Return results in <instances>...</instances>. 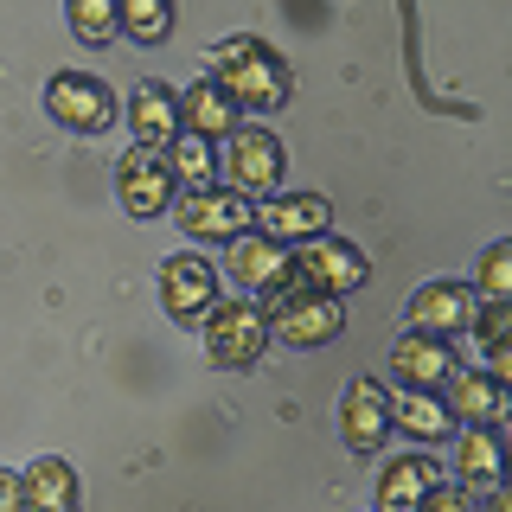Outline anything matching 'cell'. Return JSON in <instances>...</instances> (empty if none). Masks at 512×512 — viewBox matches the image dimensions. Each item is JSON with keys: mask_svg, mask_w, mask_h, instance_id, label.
Masks as SVG:
<instances>
[{"mask_svg": "<svg viewBox=\"0 0 512 512\" xmlns=\"http://www.w3.org/2000/svg\"><path fill=\"white\" fill-rule=\"evenodd\" d=\"M212 84L237 103V116L256 109V116H269V109L288 103V64L276 45L263 39H224L212 52Z\"/></svg>", "mask_w": 512, "mask_h": 512, "instance_id": "6da1fadb", "label": "cell"}, {"mask_svg": "<svg viewBox=\"0 0 512 512\" xmlns=\"http://www.w3.org/2000/svg\"><path fill=\"white\" fill-rule=\"evenodd\" d=\"M256 314H263L269 340H282V346H327V340H340V327H346L340 301L320 295V288H308L295 269H288L276 288H263Z\"/></svg>", "mask_w": 512, "mask_h": 512, "instance_id": "7a4b0ae2", "label": "cell"}, {"mask_svg": "<svg viewBox=\"0 0 512 512\" xmlns=\"http://www.w3.org/2000/svg\"><path fill=\"white\" fill-rule=\"evenodd\" d=\"M218 167H224V180H231V192H237V199L263 205L269 192L282 186V167H288V154H282V141L269 135V128H237V135L224 141Z\"/></svg>", "mask_w": 512, "mask_h": 512, "instance_id": "3957f363", "label": "cell"}, {"mask_svg": "<svg viewBox=\"0 0 512 512\" xmlns=\"http://www.w3.org/2000/svg\"><path fill=\"white\" fill-rule=\"evenodd\" d=\"M269 346V327L263 314H256V301H212V314H205V352H212V365L224 372H244V365L263 359Z\"/></svg>", "mask_w": 512, "mask_h": 512, "instance_id": "277c9868", "label": "cell"}, {"mask_svg": "<svg viewBox=\"0 0 512 512\" xmlns=\"http://www.w3.org/2000/svg\"><path fill=\"white\" fill-rule=\"evenodd\" d=\"M45 109H52V122H64L71 135H103V128L116 122V90L90 71H58L52 84H45Z\"/></svg>", "mask_w": 512, "mask_h": 512, "instance_id": "5b68a950", "label": "cell"}, {"mask_svg": "<svg viewBox=\"0 0 512 512\" xmlns=\"http://www.w3.org/2000/svg\"><path fill=\"white\" fill-rule=\"evenodd\" d=\"M173 218H180L186 237H205V244H237V237H250L256 205L237 199L231 186H205V192H186V199L173 205Z\"/></svg>", "mask_w": 512, "mask_h": 512, "instance_id": "8992f818", "label": "cell"}, {"mask_svg": "<svg viewBox=\"0 0 512 512\" xmlns=\"http://www.w3.org/2000/svg\"><path fill=\"white\" fill-rule=\"evenodd\" d=\"M288 256H295V276L308 288H320V295H333V301H340L346 288H365V276H372V263H365L359 244H346V237H308V244H295Z\"/></svg>", "mask_w": 512, "mask_h": 512, "instance_id": "52a82bcc", "label": "cell"}, {"mask_svg": "<svg viewBox=\"0 0 512 512\" xmlns=\"http://www.w3.org/2000/svg\"><path fill=\"white\" fill-rule=\"evenodd\" d=\"M327 224H333V205L320 192H269L256 205V237H269L282 250L308 244V237H327Z\"/></svg>", "mask_w": 512, "mask_h": 512, "instance_id": "ba28073f", "label": "cell"}, {"mask_svg": "<svg viewBox=\"0 0 512 512\" xmlns=\"http://www.w3.org/2000/svg\"><path fill=\"white\" fill-rule=\"evenodd\" d=\"M173 173H167V160H160L154 148H128L116 160V199H122V212L128 218H160V212H173Z\"/></svg>", "mask_w": 512, "mask_h": 512, "instance_id": "9c48e42d", "label": "cell"}, {"mask_svg": "<svg viewBox=\"0 0 512 512\" xmlns=\"http://www.w3.org/2000/svg\"><path fill=\"white\" fill-rule=\"evenodd\" d=\"M474 288L468 282H423L410 295V308L404 320L410 327L404 333H429V340H455V333H468V320H474Z\"/></svg>", "mask_w": 512, "mask_h": 512, "instance_id": "30bf717a", "label": "cell"}, {"mask_svg": "<svg viewBox=\"0 0 512 512\" xmlns=\"http://www.w3.org/2000/svg\"><path fill=\"white\" fill-rule=\"evenodd\" d=\"M212 301H218V269L205 263V256H167V263H160V308L173 320L199 327V320L212 314Z\"/></svg>", "mask_w": 512, "mask_h": 512, "instance_id": "8fae6325", "label": "cell"}, {"mask_svg": "<svg viewBox=\"0 0 512 512\" xmlns=\"http://www.w3.org/2000/svg\"><path fill=\"white\" fill-rule=\"evenodd\" d=\"M340 436L352 455H378L391 442V397H384L378 378H352L340 397Z\"/></svg>", "mask_w": 512, "mask_h": 512, "instance_id": "7c38bea8", "label": "cell"}, {"mask_svg": "<svg viewBox=\"0 0 512 512\" xmlns=\"http://www.w3.org/2000/svg\"><path fill=\"white\" fill-rule=\"evenodd\" d=\"M237 128H244V116H237V103L224 96L212 77H199L186 96H180V135H192V141H231Z\"/></svg>", "mask_w": 512, "mask_h": 512, "instance_id": "4fadbf2b", "label": "cell"}, {"mask_svg": "<svg viewBox=\"0 0 512 512\" xmlns=\"http://www.w3.org/2000/svg\"><path fill=\"white\" fill-rule=\"evenodd\" d=\"M391 372L404 391H442L448 378L461 372L455 359H448V340H429V333H404V340L391 346Z\"/></svg>", "mask_w": 512, "mask_h": 512, "instance_id": "5bb4252c", "label": "cell"}, {"mask_svg": "<svg viewBox=\"0 0 512 512\" xmlns=\"http://www.w3.org/2000/svg\"><path fill=\"white\" fill-rule=\"evenodd\" d=\"M448 391V416L468 429H500L506 423V384H493L487 372H455L442 384Z\"/></svg>", "mask_w": 512, "mask_h": 512, "instance_id": "9a60e30c", "label": "cell"}, {"mask_svg": "<svg viewBox=\"0 0 512 512\" xmlns=\"http://www.w3.org/2000/svg\"><path fill=\"white\" fill-rule=\"evenodd\" d=\"M128 122H135V148H167L173 135H180V90L167 84H141L128 96Z\"/></svg>", "mask_w": 512, "mask_h": 512, "instance_id": "2e32d148", "label": "cell"}, {"mask_svg": "<svg viewBox=\"0 0 512 512\" xmlns=\"http://www.w3.org/2000/svg\"><path fill=\"white\" fill-rule=\"evenodd\" d=\"M429 487H442V461L429 455H397L378 474V512H410Z\"/></svg>", "mask_w": 512, "mask_h": 512, "instance_id": "e0dca14e", "label": "cell"}, {"mask_svg": "<svg viewBox=\"0 0 512 512\" xmlns=\"http://www.w3.org/2000/svg\"><path fill=\"white\" fill-rule=\"evenodd\" d=\"M224 269H231V282L237 288H276L288 269H295V256H288L282 244H269V237H237L231 244V256H224Z\"/></svg>", "mask_w": 512, "mask_h": 512, "instance_id": "ac0fdd59", "label": "cell"}, {"mask_svg": "<svg viewBox=\"0 0 512 512\" xmlns=\"http://www.w3.org/2000/svg\"><path fill=\"white\" fill-rule=\"evenodd\" d=\"M20 493H26V512H77V468L45 455L20 474Z\"/></svg>", "mask_w": 512, "mask_h": 512, "instance_id": "d6986e66", "label": "cell"}, {"mask_svg": "<svg viewBox=\"0 0 512 512\" xmlns=\"http://www.w3.org/2000/svg\"><path fill=\"white\" fill-rule=\"evenodd\" d=\"M391 429H410L416 442H448L461 423L448 416L436 391H404V397H391Z\"/></svg>", "mask_w": 512, "mask_h": 512, "instance_id": "ffe728a7", "label": "cell"}, {"mask_svg": "<svg viewBox=\"0 0 512 512\" xmlns=\"http://www.w3.org/2000/svg\"><path fill=\"white\" fill-rule=\"evenodd\" d=\"M468 333H480L487 378H493V384H512V346H506V333H512V301H480L474 320H468Z\"/></svg>", "mask_w": 512, "mask_h": 512, "instance_id": "44dd1931", "label": "cell"}, {"mask_svg": "<svg viewBox=\"0 0 512 512\" xmlns=\"http://www.w3.org/2000/svg\"><path fill=\"white\" fill-rule=\"evenodd\" d=\"M506 474V436L500 429H468L461 436V487H500Z\"/></svg>", "mask_w": 512, "mask_h": 512, "instance_id": "7402d4cb", "label": "cell"}, {"mask_svg": "<svg viewBox=\"0 0 512 512\" xmlns=\"http://www.w3.org/2000/svg\"><path fill=\"white\" fill-rule=\"evenodd\" d=\"M160 160H167L173 186H192V192H205V186H212V173H218L212 141H192V135H173L167 148H160Z\"/></svg>", "mask_w": 512, "mask_h": 512, "instance_id": "603a6c76", "label": "cell"}, {"mask_svg": "<svg viewBox=\"0 0 512 512\" xmlns=\"http://www.w3.org/2000/svg\"><path fill=\"white\" fill-rule=\"evenodd\" d=\"M116 20H122L128 39L160 45V39L173 32V7H167V0H122V7H116Z\"/></svg>", "mask_w": 512, "mask_h": 512, "instance_id": "cb8c5ba5", "label": "cell"}, {"mask_svg": "<svg viewBox=\"0 0 512 512\" xmlns=\"http://www.w3.org/2000/svg\"><path fill=\"white\" fill-rule=\"evenodd\" d=\"M71 32L84 45H109L122 32V20H116V0H71Z\"/></svg>", "mask_w": 512, "mask_h": 512, "instance_id": "d4e9b609", "label": "cell"}, {"mask_svg": "<svg viewBox=\"0 0 512 512\" xmlns=\"http://www.w3.org/2000/svg\"><path fill=\"white\" fill-rule=\"evenodd\" d=\"M474 301H512V244H493L487 256H480Z\"/></svg>", "mask_w": 512, "mask_h": 512, "instance_id": "484cf974", "label": "cell"}, {"mask_svg": "<svg viewBox=\"0 0 512 512\" xmlns=\"http://www.w3.org/2000/svg\"><path fill=\"white\" fill-rule=\"evenodd\" d=\"M410 512H474V500H468V487H429Z\"/></svg>", "mask_w": 512, "mask_h": 512, "instance_id": "4316f807", "label": "cell"}, {"mask_svg": "<svg viewBox=\"0 0 512 512\" xmlns=\"http://www.w3.org/2000/svg\"><path fill=\"white\" fill-rule=\"evenodd\" d=\"M0 512H26V493H20V474L0 468Z\"/></svg>", "mask_w": 512, "mask_h": 512, "instance_id": "83f0119b", "label": "cell"}, {"mask_svg": "<svg viewBox=\"0 0 512 512\" xmlns=\"http://www.w3.org/2000/svg\"><path fill=\"white\" fill-rule=\"evenodd\" d=\"M480 512H512V500H506L500 487H487V506H480Z\"/></svg>", "mask_w": 512, "mask_h": 512, "instance_id": "f1b7e54d", "label": "cell"}]
</instances>
